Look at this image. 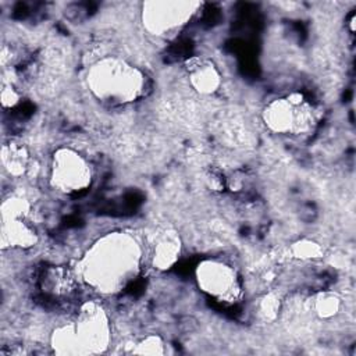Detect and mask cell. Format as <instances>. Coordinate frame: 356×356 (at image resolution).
I'll use <instances>...</instances> for the list:
<instances>
[{
  "label": "cell",
  "instance_id": "cell-1",
  "mask_svg": "<svg viewBox=\"0 0 356 356\" xmlns=\"http://www.w3.org/2000/svg\"><path fill=\"white\" fill-rule=\"evenodd\" d=\"M140 248L136 241L122 232L99 239L81 261V277L92 288L114 292L122 288L139 268Z\"/></svg>",
  "mask_w": 356,
  "mask_h": 356
},
{
  "label": "cell",
  "instance_id": "cell-2",
  "mask_svg": "<svg viewBox=\"0 0 356 356\" xmlns=\"http://www.w3.org/2000/svg\"><path fill=\"white\" fill-rule=\"evenodd\" d=\"M90 92L111 104H127L139 99L146 83L143 72L117 57L96 61L86 75Z\"/></svg>",
  "mask_w": 356,
  "mask_h": 356
},
{
  "label": "cell",
  "instance_id": "cell-3",
  "mask_svg": "<svg viewBox=\"0 0 356 356\" xmlns=\"http://www.w3.org/2000/svg\"><path fill=\"white\" fill-rule=\"evenodd\" d=\"M267 128L281 135H302L312 129L314 111L312 104L298 92L271 100L263 110Z\"/></svg>",
  "mask_w": 356,
  "mask_h": 356
},
{
  "label": "cell",
  "instance_id": "cell-4",
  "mask_svg": "<svg viewBox=\"0 0 356 356\" xmlns=\"http://www.w3.org/2000/svg\"><path fill=\"white\" fill-rule=\"evenodd\" d=\"M50 185L65 195L86 191L93 179L89 160L74 147H60L50 161Z\"/></svg>",
  "mask_w": 356,
  "mask_h": 356
},
{
  "label": "cell",
  "instance_id": "cell-5",
  "mask_svg": "<svg viewBox=\"0 0 356 356\" xmlns=\"http://www.w3.org/2000/svg\"><path fill=\"white\" fill-rule=\"evenodd\" d=\"M195 277L199 288L218 302H236V299L242 293L241 281L236 270L224 260H202L196 266Z\"/></svg>",
  "mask_w": 356,
  "mask_h": 356
},
{
  "label": "cell",
  "instance_id": "cell-6",
  "mask_svg": "<svg viewBox=\"0 0 356 356\" xmlns=\"http://www.w3.org/2000/svg\"><path fill=\"white\" fill-rule=\"evenodd\" d=\"M72 328L78 353L103 352L110 342V323L107 314L96 302L82 305Z\"/></svg>",
  "mask_w": 356,
  "mask_h": 356
},
{
  "label": "cell",
  "instance_id": "cell-7",
  "mask_svg": "<svg viewBox=\"0 0 356 356\" xmlns=\"http://www.w3.org/2000/svg\"><path fill=\"white\" fill-rule=\"evenodd\" d=\"M143 11V22L154 35H170L179 29L195 13V3L157 1L147 3Z\"/></svg>",
  "mask_w": 356,
  "mask_h": 356
},
{
  "label": "cell",
  "instance_id": "cell-8",
  "mask_svg": "<svg viewBox=\"0 0 356 356\" xmlns=\"http://www.w3.org/2000/svg\"><path fill=\"white\" fill-rule=\"evenodd\" d=\"M186 72L189 85L200 95H214L221 88L222 79L220 70L216 67L213 61L207 58H191L186 64Z\"/></svg>",
  "mask_w": 356,
  "mask_h": 356
},
{
  "label": "cell",
  "instance_id": "cell-9",
  "mask_svg": "<svg viewBox=\"0 0 356 356\" xmlns=\"http://www.w3.org/2000/svg\"><path fill=\"white\" fill-rule=\"evenodd\" d=\"M181 242L175 232L164 231L156 235L153 249H152V261L156 268L168 270L179 257Z\"/></svg>",
  "mask_w": 356,
  "mask_h": 356
},
{
  "label": "cell",
  "instance_id": "cell-10",
  "mask_svg": "<svg viewBox=\"0 0 356 356\" xmlns=\"http://www.w3.org/2000/svg\"><path fill=\"white\" fill-rule=\"evenodd\" d=\"M1 160L3 167L10 172L13 177L24 175L29 165V153L24 143L11 140L3 145L1 150Z\"/></svg>",
  "mask_w": 356,
  "mask_h": 356
},
{
  "label": "cell",
  "instance_id": "cell-11",
  "mask_svg": "<svg viewBox=\"0 0 356 356\" xmlns=\"http://www.w3.org/2000/svg\"><path fill=\"white\" fill-rule=\"evenodd\" d=\"M313 312L321 320L337 317L342 309V300L332 292H321L313 300Z\"/></svg>",
  "mask_w": 356,
  "mask_h": 356
},
{
  "label": "cell",
  "instance_id": "cell-12",
  "mask_svg": "<svg viewBox=\"0 0 356 356\" xmlns=\"http://www.w3.org/2000/svg\"><path fill=\"white\" fill-rule=\"evenodd\" d=\"M323 253H324V250H323L321 245L317 243L316 241H312L307 238L299 239V241L293 242L291 246L292 257L305 260V261L320 259V257H323Z\"/></svg>",
  "mask_w": 356,
  "mask_h": 356
},
{
  "label": "cell",
  "instance_id": "cell-13",
  "mask_svg": "<svg viewBox=\"0 0 356 356\" xmlns=\"http://www.w3.org/2000/svg\"><path fill=\"white\" fill-rule=\"evenodd\" d=\"M132 352L140 355H161L165 352V349L164 342L159 335H147L136 343Z\"/></svg>",
  "mask_w": 356,
  "mask_h": 356
},
{
  "label": "cell",
  "instance_id": "cell-14",
  "mask_svg": "<svg viewBox=\"0 0 356 356\" xmlns=\"http://www.w3.org/2000/svg\"><path fill=\"white\" fill-rule=\"evenodd\" d=\"M281 306H280V298L274 293H268L263 298L261 303H260V312L266 318H274L277 317L278 312H280Z\"/></svg>",
  "mask_w": 356,
  "mask_h": 356
},
{
  "label": "cell",
  "instance_id": "cell-15",
  "mask_svg": "<svg viewBox=\"0 0 356 356\" xmlns=\"http://www.w3.org/2000/svg\"><path fill=\"white\" fill-rule=\"evenodd\" d=\"M19 99H21V95L13 83H4L3 85L1 103H3L4 108H8V107L13 108L14 106H17L19 103Z\"/></svg>",
  "mask_w": 356,
  "mask_h": 356
}]
</instances>
